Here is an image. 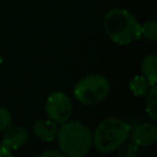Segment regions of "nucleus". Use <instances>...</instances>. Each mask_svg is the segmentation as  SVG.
I'll use <instances>...</instances> for the list:
<instances>
[{
  "label": "nucleus",
  "mask_w": 157,
  "mask_h": 157,
  "mask_svg": "<svg viewBox=\"0 0 157 157\" xmlns=\"http://www.w3.org/2000/svg\"><path fill=\"white\" fill-rule=\"evenodd\" d=\"M103 29L112 42L126 45L141 39V23L128 10L113 7L103 17Z\"/></svg>",
  "instance_id": "1"
},
{
  "label": "nucleus",
  "mask_w": 157,
  "mask_h": 157,
  "mask_svg": "<svg viewBox=\"0 0 157 157\" xmlns=\"http://www.w3.org/2000/svg\"><path fill=\"white\" fill-rule=\"evenodd\" d=\"M130 124L121 118H104L92 134V146L101 153L114 152L130 139Z\"/></svg>",
  "instance_id": "2"
},
{
  "label": "nucleus",
  "mask_w": 157,
  "mask_h": 157,
  "mask_svg": "<svg viewBox=\"0 0 157 157\" xmlns=\"http://www.w3.org/2000/svg\"><path fill=\"white\" fill-rule=\"evenodd\" d=\"M55 139L60 151L66 157H85L92 147L91 130L77 120L60 124Z\"/></svg>",
  "instance_id": "3"
},
{
  "label": "nucleus",
  "mask_w": 157,
  "mask_h": 157,
  "mask_svg": "<svg viewBox=\"0 0 157 157\" xmlns=\"http://www.w3.org/2000/svg\"><path fill=\"white\" fill-rule=\"evenodd\" d=\"M110 91L108 78L99 74H90L82 77L74 87L75 98L85 105H94L104 101Z\"/></svg>",
  "instance_id": "4"
},
{
  "label": "nucleus",
  "mask_w": 157,
  "mask_h": 157,
  "mask_svg": "<svg viewBox=\"0 0 157 157\" xmlns=\"http://www.w3.org/2000/svg\"><path fill=\"white\" fill-rule=\"evenodd\" d=\"M45 113L48 119L59 125L67 121L72 113V103L69 96L60 91L50 93L45 102Z\"/></svg>",
  "instance_id": "5"
},
{
  "label": "nucleus",
  "mask_w": 157,
  "mask_h": 157,
  "mask_svg": "<svg viewBox=\"0 0 157 157\" xmlns=\"http://www.w3.org/2000/svg\"><path fill=\"white\" fill-rule=\"evenodd\" d=\"M130 128V137L139 147H148L157 141V126L153 123H139Z\"/></svg>",
  "instance_id": "6"
},
{
  "label": "nucleus",
  "mask_w": 157,
  "mask_h": 157,
  "mask_svg": "<svg viewBox=\"0 0 157 157\" xmlns=\"http://www.w3.org/2000/svg\"><path fill=\"white\" fill-rule=\"evenodd\" d=\"M28 139V132L25 126L22 125H9L2 134L1 144L7 150H17L22 147Z\"/></svg>",
  "instance_id": "7"
},
{
  "label": "nucleus",
  "mask_w": 157,
  "mask_h": 157,
  "mask_svg": "<svg viewBox=\"0 0 157 157\" xmlns=\"http://www.w3.org/2000/svg\"><path fill=\"white\" fill-rule=\"evenodd\" d=\"M58 129H59V124H56L55 121H53L50 119L36 120L32 126L33 135L43 142H50V141L55 140Z\"/></svg>",
  "instance_id": "8"
},
{
  "label": "nucleus",
  "mask_w": 157,
  "mask_h": 157,
  "mask_svg": "<svg viewBox=\"0 0 157 157\" xmlns=\"http://www.w3.org/2000/svg\"><path fill=\"white\" fill-rule=\"evenodd\" d=\"M140 70L148 83L155 86L157 82V56L155 54L145 55L140 63Z\"/></svg>",
  "instance_id": "9"
},
{
  "label": "nucleus",
  "mask_w": 157,
  "mask_h": 157,
  "mask_svg": "<svg viewBox=\"0 0 157 157\" xmlns=\"http://www.w3.org/2000/svg\"><path fill=\"white\" fill-rule=\"evenodd\" d=\"M145 96H146L145 112L152 121H156L157 120V87L156 85L151 86Z\"/></svg>",
  "instance_id": "10"
},
{
  "label": "nucleus",
  "mask_w": 157,
  "mask_h": 157,
  "mask_svg": "<svg viewBox=\"0 0 157 157\" xmlns=\"http://www.w3.org/2000/svg\"><path fill=\"white\" fill-rule=\"evenodd\" d=\"M150 87H151V85L142 75L134 76L129 82V90L131 91V93L134 96H137V97L145 96L147 93V91L150 90Z\"/></svg>",
  "instance_id": "11"
},
{
  "label": "nucleus",
  "mask_w": 157,
  "mask_h": 157,
  "mask_svg": "<svg viewBox=\"0 0 157 157\" xmlns=\"http://www.w3.org/2000/svg\"><path fill=\"white\" fill-rule=\"evenodd\" d=\"M141 38H145L150 42L157 40V21L156 20L150 18L141 25Z\"/></svg>",
  "instance_id": "12"
},
{
  "label": "nucleus",
  "mask_w": 157,
  "mask_h": 157,
  "mask_svg": "<svg viewBox=\"0 0 157 157\" xmlns=\"http://www.w3.org/2000/svg\"><path fill=\"white\" fill-rule=\"evenodd\" d=\"M139 146L135 142H125L118 148V157H137Z\"/></svg>",
  "instance_id": "13"
},
{
  "label": "nucleus",
  "mask_w": 157,
  "mask_h": 157,
  "mask_svg": "<svg viewBox=\"0 0 157 157\" xmlns=\"http://www.w3.org/2000/svg\"><path fill=\"white\" fill-rule=\"evenodd\" d=\"M11 123H12V115L10 110L0 105V131H4L9 125H11Z\"/></svg>",
  "instance_id": "14"
},
{
  "label": "nucleus",
  "mask_w": 157,
  "mask_h": 157,
  "mask_svg": "<svg viewBox=\"0 0 157 157\" xmlns=\"http://www.w3.org/2000/svg\"><path fill=\"white\" fill-rule=\"evenodd\" d=\"M38 157H66L61 151H56V150H49L45 151L43 153H40Z\"/></svg>",
  "instance_id": "15"
},
{
  "label": "nucleus",
  "mask_w": 157,
  "mask_h": 157,
  "mask_svg": "<svg viewBox=\"0 0 157 157\" xmlns=\"http://www.w3.org/2000/svg\"><path fill=\"white\" fill-rule=\"evenodd\" d=\"M0 157H13V155L10 150H7L2 145H0Z\"/></svg>",
  "instance_id": "16"
},
{
  "label": "nucleus",
  "mask_w": 157,
  "mask_h": 157,
  "mask_svg": "<svg viewBox=\"0 0 157 157\" xmlns=\"http://www.w3.org/2000/svg\"><path fill=\"white\" fill-rule=\"evenodd\" d=\"M2 64V56H1V54H0V65Z\"/></svg>",
  "instance_id": "17"
}]
</instances>
